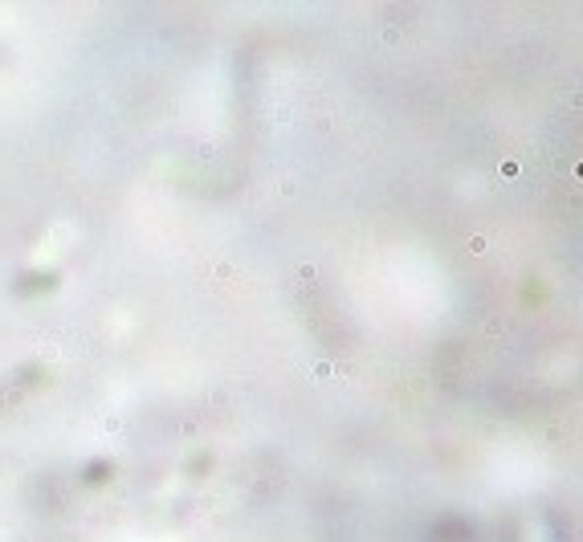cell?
Wrapping results in <instances>:
<instances>
[{
  "label": "cell",
  "instance_id": "obj_1",
  "mask_svg": "<svg viewBox=\"0 0 583 542\" xmlns=\"http://www.w3.org/2000/svg\"><path fill=\"white\" fill-rule=\"evenodd\" d=\"M469 253H485V236H469Z\"/></svg>",
  "mask_w": 583,
  "mask_h": 542
}]
</instances>
